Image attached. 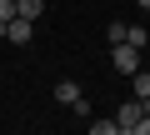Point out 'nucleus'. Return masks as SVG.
<instances>
[{
    "label": "nucleus",
    "mask_w": 150,
    "mask_h": 135,
    "mask_svg": "<svg viewBox=\"0 0 150 135\" xmlns=\"http://www.w3.org/2000/svg\"><path fill=\"white\" fill-rule=\"evenodd\" d=\"M140 55H145V50L115 40V45H110V65H115V75H135V70H140Z\"/></svg>",
    "instance_id": "nucleus-1"
},
{
    "label": "nucleus",
    "mask_w": 150,
    "mask_h": 135,
    "mask_svg": "<svg viewBox=\"0 0 150 135\" xmlns=\"http://www.w3.org/2000/svg\"><path fill=\"white\" fill-rule=\"evenodd\" d=\"M30 35H35V20H25V15L0 25V40H10V45H30Z\"/></svg>",
    "instance_id": "nucleus-2"
},
{
    "label": "nucleus",
    "mask_w": 150,
    "mask_h": 135,
    "mask_svg": "<svg viewBox=\"0 0 150 135\" xmlns=\"http://www.w3.org/2000/svg\"><path fill=\"white\" fill-rule=\"evenodd\" d=\"M140 115H145V105H140V100H130V105H120V115H115V125H120V135H130V125H135Z\"/></svg>",
    "instance_id": "nucleus-3"
},
{
    "label": "nucleus",
    "mask_w": 150,
    "mask_h": 135,
    "mask_svg": "<svg viewBox=\"0 0 150 135\" xmlns=\"http://www.w3.org/2000/svg\"><path fill=\"white\" fill-rule=\"evenodd\" d=\"M55 100L60 105H75V100H80V85H75V80H55Z\"/></svg>",
    "instance_id": "nucleus-4"
},
{
    "label": "nucleus",
    "mask_w": 150,
    "mask_h": 135,
    "mask_svg": "<svg viewBox=\"0 0 150 135\" xmlns=\"http://www.w3.org/2000/svg\"><path fill=\"white\" fill-rule=\"evenodd\" d=\"M15 15H25V20H40V15H45V0H15Z\"/></svg>",
    "instance_id": "nucleus-5"
},
{
    "label": "nucleus",
    "mask_w": 150,
    "mask_h": 135,
    "mask_svg": "<svg viewBox=\"0 0 150 135\" xmlns=\"http://www.w3.org/2000/svg\"><path fill=\"white\" fill-rule=\"evenodd\" d=\"M125 45L145 50V45H150V30H145V25H125Z\"/></svg>",
    "instance_id": "nucleus-6"
},
{
    "label": "nucleus",
    "mask_w": 150,
    "mask_h": 135,
    "mask_svg": "<svg viewBox=\"0 0 150 135\" xmlns=\"http://www.w3.org/2000/svg\"><path fill=\"white\" fill-rule=\"evenodd\" d=\"M130 90H135V100H145V95H150V75L135 70V75H130Z\"/></svg>",
    "instance_id": "nucleus-7"
},
{
    "label": "nucleus",
    "mask_w": 150,
    "mask_h": 135,
    "mask_svg": "<svg viewBox=\"0 0 150 135\" xmlns=\"http://www.w3.org/2000/svg\"><path fill=\"white\" fill-rule=\"evenodd\" d=\"M90 135H120L115 120H90Z\"/></svg>",
    "instance_id": "nucleus-8"
},
{
    "label": "nucleus",
    "mask_w": 150,
    "mask_h": 135,
    "mask_svg": "<svg viewBox=\"0 0 150 135\" xmlns=\"http://www.w3.org/2000/svg\"><path fill=\"white\" fill-rule=\"evenodd\" d=\"M5 20H15V0H0V25Z\"/></svg>",
    "instance_id": "nucleus-9"
},
{
    "label": "nucleus",
    "mask_w": 150,
    "mask_h": 135,
    "mask_svg": "<svg viewBox=\"0 0 150 135\" xmlns=\"http://www.w3.org/2000/svg\"><path fill=\"white\" fill-rule=\"evenodd\" d=\"M140 105H145V115H150V95H145V100H140Z\"/></svg>",
    "instance_id": "nucleus-10"
},
{
    "label": "nucleus",
    "mask_w": 150,
    "mask_h": 135,
    "mask_svg": "<svg viewBox=\"0 0 150 135\" xmlns=\"http://www.w3.org/2000/svg\"><path fill=\"white\" fill-rule=\"evenodd\" d=\"M135 5H145V10H150V0H135Z\"/></svg>",
    "instance_id": "nucleus-11"
}]
</instances>
